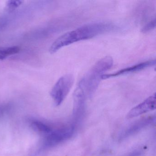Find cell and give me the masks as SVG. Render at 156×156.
Masks as SVG:
<instances>
[{"mask_svg": "<svg viewBox=\"0 0 156 156\" xmlns=\"http://www.w3.org/2000/svg\"><path fill=\"white\" fill-rule=\"evenodd\" d=\"M114 29V25L106 23H95L83 25L58 37L51 45L49 52L53 54L63 47L91 39Z\"/></svg>", "mask_w": 156, "mask_h": 156, "instance_id": "1", "label": "cell"}, {"mask_svg": "<svg viewBox=\"0 0 156 156\" xmlns=\"http://www.w3.org/2000/svg\"><path fill=\"white\" fill-rule=\"evenodd\" d=\"M113 60L106 56L98 61L82 78L78 87L83 91L86 96L90 97L97 89L104 73L113 66Z\"/></svg>", "mask_w": 156, "mask_h": 156, "instance_id": "2", "label": "cell"}, {"mask_svg": "<svg viewBox=\"0 0 156 156\" xmlns=\"http://www.w3.org/2000/svg\"><path fill=\"white\" fill-rule=\"evenodd\" d=\"M73 76L66 74L59 78L51 91V97L56 106L60 105L69 94L73 84Z\"/></svg>", "mask_w": 156, "mask_h": 156, "instance_id": "3", "label": "cell"}, {"mask_svg": "<svg viewBox=\"0 0 156 156\" xmlns=\"http://www.w3.org/2000/svg\"><path fill=\"white\" fill-rule=\"evenodd\" d=\"M73 127L62 129L49 133L44 143V147H51L71 137L73 133Z\"/></svg>", "mask_w": 156, "mask_h": 156, "instance_id": "4", "label": "cell"}, {"mask_svg": "<svg viewBox=\"0 0 156 156\" xmlns=\"http://www.w3.org/2000/svg\"><path fill=\"white\" fill-rule=\"evenodd\" d=\"M156 95L149 97L143 102L133 108L128 114V119L133 118L149 111H152L156 108Z\"/></svg>", "mask_w": 156, "mask_h": 156, "instance_id": "5", "label": "cell"}, {"mask_svg": "<svg viewBox=\"0 0 156 156\" xmlns=\"http://www.w3.org/2000/svg\"><path fill=\"white\" fill-rule=\"evenodd\" d=\"M155 64H156L155 60H151L145 62H142L132 66L121 69V70H119L116 73H113L103 75L102 76V79H108V78L116 77V76L122 75L129 73L139 72V71H141V70H143V69H146L148 67L155 65Z\"/></svg>", "mask_w": 156, "mask_h": 156, "instance_id": "6", "label": "cell"}, {"mask_svg": "<svg viewBox=\"0 0 156 156\" xmlns=\"http://www.w3.org/2000/svg\"><path fill=\"white\" fill-rule=\"evenodd\" d=\"M86 96L84 93L79 87L75 90L73 95V114L76 117L83 113L85 105Z\"/></svg>", "mask_w": 156, "mask_h": 156, "instance_id": "7", "label": "cell"}, {"mask_svg": "<svg viewBox=\"0 0 156 156\" xmlns=\"http://www.w3.org/2000/svg\"><path fill=\"white\" fill-rule=\"evenodd\" d=\"M20 51V47L17 46L0 47V60H3L9 56L17 54Z\"/></svg>", "mask_w": 156, "mask_h": 156, "instance_id": "8", "label": "cell"}, {"mask_svg": "<svg viewBox=\"0 0 156 156\" xmlns=\"http://www.w3.org/2000/svg\"><path fill=\"white\" fill-rule=\"evenodd\" d=\"M150 119H147L145 120H142V121H139L136 124L130 128L129 129L127 130L124 135V136H129L131 134L136 132L138 130L141 129L142 127L145 126L149 124L150 122Z\"/></svg>", "mask_w": 156, "mask_h": 156, "instance_id": "9", "label": "cell"}, {"mask_svg": "<svg viewBox=\"0 0 156 156\" xmlns=\"http://www.w3.org/2000/svg\"><path fill=\"white\" fill-rule=\"evenodd\" d=\"M32 126L34 129L42 133L49 134L51 132V129L49 126L40 121H34L32 123Z\"/></svg>", "mask_w": 156, "mask_h": 156, "instance_id": "10", "label": "cell"}, {"mask_svg": "<svg viewBox=\"0 0 156 156\" xmlns=\"http://www.w3.org/2000/svg\"><path fill=\"white\" fill-rule=\"evenodd\" d=\"M156 27V20L154 19L146 24L143 28L141 29V31L142 33H147L151 30H153Z\"/></svg>", "mask_w": 156, "mask_h": 156, "instance_id": "11", "label": "cell"}, {"mask_svg": "<svg viewBox=\"0 0 156 156\" xmlns=\"http://www.w3.org/2000/svg\"><path fill=\"white\" fill-rule=\"evenodd\" d=\"M23 2V1H9L8 2V4H7V6L10 9H14V8H17L20 7V5L22 4Z\"/></svg>", "mask_w": 156, "mask_h": 156, "instance_id": "12", "label": "cell"}]
</instances>
